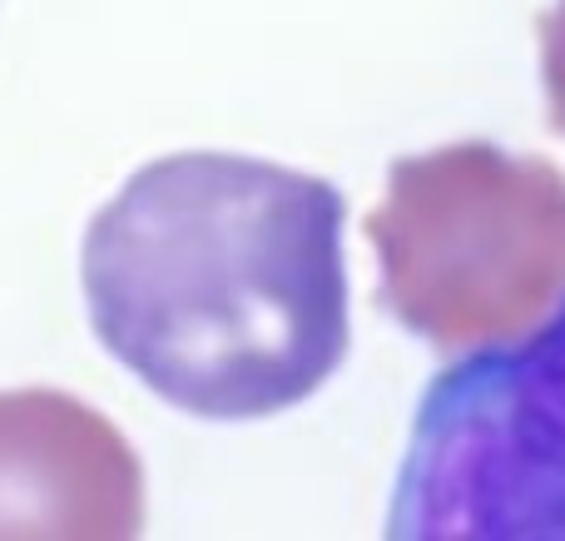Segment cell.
I'll list each match as a JSON object with an SVG mask.
<instances>
[{
    "label": "cell",
    "mask_w": 565,
    "mask_h": 541,
    "mask_svg": "<svg viewBox=\"0 0 565 541\" xmlns=\"http://www.w3.org/2000/svg\"><path fill=\"white\" fill-rule=\"evenodd\" d=\"M0 6H6V0H0Z\"/></svg>",
    "instance_id": "obj_6"
},
{
    "label": "cell",
    "mask_w": 565,
    "mask_h": 541,
    "mask_svg": "<svg viewBox=\"0 0 565 541\" xmlns=\"http://www.w3.org/2000/svg\"><path fill=\"white\" fill-rule=\"evenodd\" d=\"M541 79H546L551 129L565 139V0L541 15Z\"/></svg>",
    "instance_id": "obj_5"
},
{
    "label": "cell",
    "mask_w": 565,
    "mask_h": 541,
    "mask_svg": "<svg viewBox=\"0 0 565 541\" xmlns=\"http://www.w3.org/2000/svg\"><path fill=\"white\" fill-rule=\"evenodd\" d=\"M367 238L407 333L441 353L507 343L565 298V174L487 139L397 159Z\"/></svg>",
    "instance_id": "obj_2"
},
{
    "label": "cell",
    "mask_w": 565,
    "mask_h": 541,
    "mask_svg": "<svg viewBox=\"0 0 565 541\" xmlns=\"http://www.w3.org/2000/svg\"><path fill=\"white\" fill-rule=\"evenodd\" d=\"M348 199L248 155H169L89 219L95 338L169 407L254 423L312 397L352 343Z\"/></svg>",
    "instance_id": "obj_1"
},
{
    "label": "cell",
    "mask_w": 565,
    "mask_h": 541,
    "mask_svg": "<svg viewBox=\"0 0 565 541\" xmlns=\"http://www.w3.org/2000/svg\"><path fill=\"white\" fill-rule=\"evenodd\" d=\"M387 537L565 541V298L427 383Z\"/></svg>",
    "instance_id": "obj_3"
},
{
    "label": "cell",
    "mask_w": 565,
    "mask_h": 541,
    "mask_svg": "<svg viewBox=\"0 0 565 541\" xmlns=\"http://www.w3.org/2000/svg\"><path fill=\"white\" fill-rule=\"evenodd\" d=\"M145 467L109 417L50 388L0 393V537H139Z\"/></svg>",
    "instance_id": "obj_4"
}]
</instances>
